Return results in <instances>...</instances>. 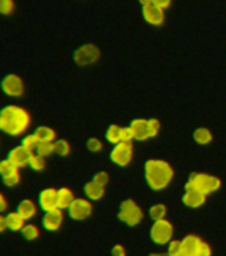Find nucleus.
<instances>
[{
	"label": "nucleus",
	"instance_id": "nucleus-1",
	"mask_svg": "<svg viewBox=\"0 0 226 256\" xmlns=\"http://www.w3.org/2000/svg\"><path fill=\"white\" fill-rule=\"evenodd\" d=\"M31 114L21 106L9 104L0 110V131L9 136H21L31 127Z\"/></svg>",
	"mask_w": 226,
	"mask_h": 256
},
{
	"label": "nucleus",
	"instance_id": "nucleus-2",
	"mask_svg": "<svg viewBox=\"0 0 226 256\" xmlns=\"http://www.w3.org/2000/svg\"><path fill=\"white\" fill-rule=\"evenodd\" d=\"M144 178L153 191H163L175 179V168L164 159H149L144 166Z\"/></svg>",
	"mask_w": 226,
	"mask_h": 256
},
{
	"label": "nucleus",
	"instance_id": "nucleus-3",
	"mask_svg": "<svg viewBox=\"0 0 226 256\" xmlns=\"http://www.w3.org/2000/svg\"><path fill=\"white\" fill-rule=\"evenodd\" d=\"M223 182L219 176L211 175L207 172H195L189 176L185 183V190H196L204 195H212L221 188Z\"/></svg>",
	"mask_w": 226,
	"mask_h": 256
},
{
	"label": "nucleus",
	"instance_id": "nucleus-4",
	"mask_svg": "<svg viewBox=\"0 0 226 256\" xmlns=\"http://www.w3.org/2000/svg\"><path fill=\"white\" fill-rule=\"evenodd\" d=\"M144 216H145L144 210L140 207L136 200L125 199L120 204L117 218L128 227H137L144 220Z\"/></svg>",
	"mask_w": 226,
	"mask_h": 256
},
{
	"label": "nucleus",
	"instance_id": "nucleus-5",
	"mask_svg": "<svg viewBox=\"0 0 226 256\" xmlns=\"http://www.w3.org/2000/svg\"><path fill=\"white\" fill-rule=\"evenodd\" d=\"M175 227L171 220L167 218L161 220H155L149 230V238L157 246H168L173 240Z\"/></svg>",
	"mask_w": 226,
	"mask_h": 256
},
{
	"label": "nucleus",
	"instance_id": "nucleus-6",
	"mask_svg": "<svg viewBox=\"0 0 226 256\" xmlns=\"http://www.w3.org/2000/svg\"><path fill=\"white\" fill-rule=\"evenodd\" d=\"M184 256H212L211 244L195 234L183 238Z\"/></svg>",
	"mask_w": 226,
	"mask_h": 256
},
{
	"label": "nucleus",
	"instance_id": "nucleus-7",
	"mask_svg": "<svg viewBox=\"0 0 226 256\" xmlns=\"http://www.w3.org/2000/svg\"><path fill=\"white\" fill-rule=\"evenodd\" d=\"M101 58V52L97 46L92 43L83 44L73 52V60L80 67H91Z\"/></svg>",
	"mask_w": 226,
	"mask_h": 256
},
{
	"label": "nucleus",
	"instance_id": "nucleus-8",
	"mask_svg": "<svg viewBox=\"0 0 226 256\" xmlns=\"http://www.w3.org/2000/svg\"><path fill=\"white\" fill-rule=\"evenodd\" d=\"M135 158V147L132 143H123L113 146L111 151L112 163L119 167H128Z\"/></svg>",
	"mask_w": 226,
	"mask_h": 256
},
{
	"label": "nucleus",
	"instance_id": "nucleus-9",
	"mask_svg": "<svg viewBox=\"0 0 226 256\" xmlns=\"http://www.w3.org/2000/svg\"><path fill=\"white\" fill-rule=\"evenodd\" d=\"M68 216L75 222H83L93 214V204L87 198H76L68 207Z\"/></svg>",
	"mask_w": 226,
	"mask_h": 256
},
{
	"label": "nucleus",
	"instance_id": "nucleus-10",
	"mask_svg": "<svg viewBox=\"0 0 226 256\" xmlns=\"http://www.w3.org/2000/svg\"><path fill=\"white\" fill-rule=\"evenodd\" d=\"M0 87H1V91H3L4 95L9 96V98H15V99L21 98L24 95V92H25L24 80L16 74H8V75L4 76Z\"/></svg>",
	"mask_w": 226,
	"mask_h": 256
},
{
	"label": "nucleus",
	"instance_id": "nucleus-11",
	"mask_svg": "<svg viewBox=\"0 0 226 256\" xmlns=\"http://www.w3.org/2000/svg\"><path fill=\"white\" fill-rule=\"evenodd\" d=\"M37 206L41 211L49 212L57 210V190L56 188H44L39 194Z\"/></svg>",
	"mask_w": 226,
	"mask_h": 256
},
{
	"label": "nucleus",
	"instance_id": "nucleus-12",
	"mask_svg": "<svg viewBox=\"0 0 226 256\" xmlns=\"http://www.w3.org/2000/svg\"><path fill=\"white\" fill-rule=\"evenodd\" d=\"M64 223V214L63 210H53V211L45 212L43 216V219H41V226L45 231L49 232H55L59 231L61 226Z\"/></svg>",
	"mask_w": 226,
	"mask_h": 256
},
{
	"label": "nucleus",
	"instance_id": "nucleus-13",
	"mask_svg": "<svg viewBox=\"0 0 226 256\" xmlns=\"http://www.w3.org/2000/svg\"><path fill=\"white\" fill-rule=\"evenodd\" d=\"M143 16L148 24L156 26V27L163 26L165 22V11L153 3L143 6Z\"/></svg>",
	"mask_w": 226,
	"mask_h": 256
},
{
	"label": "nucleus",
	"instance_id": "nucleus-14",
	"mask_svg": "<svg viewBox=\"0 0 226 256\" xmlns=\"http://www.w3.org/2000/svg\"><path fill=\"white\" fill-rule=\"evenodd\" d=\"M32 154H33V152L29 151V150H27L24 146L20 144L17 147L12 148L11 152L8 154V159H11L19 168H23L25 167V166H28Z\"/></svg>",
	"mask_w": 226,
	"mask_h": 256
},
{
	"label": "nucleus",
	"instance_id": "nucleus-15",
	"mask_svg": "<svg viewBox=\"0 0 226 256\" xmlns=\"http://www.w3.org/2000/svg\"><path fill=\"white\" fill-rule=\"evenodd\" d=\"M105 194H107V187L96 183L95 180H91L84 186V195L91 202H100L105 196Z\"/></svg>",
	"mask_w": 226,
	"mask_h": 256
},
{
	"label": "nucleus",
	"instance_id": "nucleus-16",
	"mask_svg": "<svg viewBox=\"0 0 226 256\" xmlns=\"http://www.w3.org/2000/svg\"><path fill=\"white\" fill-rule=\"evenodd\" d=\"M183 203L189 208H200L207 203V195L196 190H185L183 195Z\"/></svg>",
	"mask_w": 226,
	"mask_h": 256
},
{
	"label": "nucleus",
	"instance_id": "nucleus-17",
	"mask_svg": "<svg viewBox=\"0 0 226 256\" xmlns=\"http://www.w3.org/2000/svg\"><path fill=\"white\" fill-rule=\"evenodd\" d=\"M129 127L132 128L133 131V135H135V140H139V142H147L149 140V130H148V119H135L132 120Z\"/></svg>",
	"mask_w": 226,
	"mask_h": 256
},
{
	"label": "nucleus",
	"instance_id": "nucleus-18",
	"mask_svg": "<svg viewBox=\"0 0 226 256\" xmlns=\"http://www.w3.org/2000/svg\"><path fill=\"white\" fill-rule=\"evenodd\" d=\"M16 211L19 212L20 215L24 218V220L27 222V220L33 219L37 215V204L31 199H23L17 204Z\"/></svg>",
	"mask_w": 226,
	"mask_h": 256
},
{
	"label": "nucleus",
	"instance_id": "nucleus-19",
	"mask_svg": "<svg viewBox=\"0 0 226 256\" xmlns=\"http://www.w3.org/2000/svg\"><path fill=\"white\" fill-rule=\"evenodd\" d=\"M75 199V194L71 188L61 187L57 190V207L60 210H68V207L71 206Z\"/></svg>",
	"mask_w": 226,
	"mask_h": 256
},
{
	"label": "nucleus",
	"instance_id": "nucleus-20",
	"mask_svg": "<svg viewBox=\"0 0 226 256\" xmlns=\"http://www.w3.org/2000/svg\"><path fill=\"white\" fill-rule=\"evenodd\" d=\"M5 220H7V228L12 232H20L23 230L24 226H25V220L17 211L7 214Z\"/></svg>",
	"mask_w": 226,
	"mask_h": 256
},
{
	"label": "nucleus",
	"instance_id": "nucleus-21",
	"mask_svg": "<svg viewBox=\"0 0 226 256\" xmlns=\"http://www.w3.org/2000/svg\"><path fill=\"white\" fill-rule=\"evenodd\" d=\"M193 139L200 146H208L213 142V132L208 127H199L193 131Z\"/></svg>",
	"mask_w": 226,
	"mask_h": 256
},
{
	"label": "nucleus",
	"instance_id": "nucleus-22",
	"mask_svg": "<svg viewBox=\"0 0 226 256\" xmlns=\"http://www.w3.org/2000/svg\"><path fill=\"white\" fill-rule=\"evenodd\" d=\"M167 214H168V207L164 203L153 204V206L148 210V216H149L153 222H155V220L165 219Z\"/></svg>",
	"mask_w": 226,
	"mask_h": 256
},
{
	"label": "nucleus",
	"instance_id": "nucleus-23",
	"mask_svg": "<svg viewBox=\"0 0 226 256\" xmlns=\"http://www.w3.org/2000/svg\"><path fill=\"white\" fill-rule=\"evenodd\" d=\"M35 134L37 135L40 142H55L56 139V131L52 127H48V126L37 127Z\"/></svg>",
	"mask_w": 226,
	"mask_h": 256
},
{
	"label": "nucleus",
	"instance_id": "nucleus-24",
	"mask_svg": "<svg viewBox=\"0 0 226 256\" xmlns=\"http://www.w3.org/2000/svg\"><path fill=\"white\" fill-rule=\"evenodd\" d=\"M28 167L31 168L32 171L35 172H41L45 170L47 167V160L44 156H40L37 154H32L31 159H29V163H28Z\"/></svg>",
	"mask_w": 226,
	"mask_h": 256
},
{
	"label": "nucleus",
	"instance_id": "nucleus-25",
	"mask_svg": "<svg viewBox=\"0 0 226 256\" xmlns=\"http://www.w3.org/2000/svg\"><path fill=\"white\" fill-rule=\"evenodd\" d=\"M21 236L28 242H33V240L40 238V230L36 224H25L21 230Z\"/></svg>",
	"mask_w": 226,
	"mask_h": 256
},
{
	"label": "nucleus",
	"instance_id": "nucleus-26",
	"mask_svg": "<svg viewBox=\"0 0 226 256\" xmlns=\"http://www.w3.org/2000/svg\"><path fill=\"white\" fill-rule=\"evenodd\" d=\"M120 131H121V127H119L117 124H111V126L107 128V131H105V139L108 140V143L113 144V146L119 144Z\"/></svg>",
	"mask_w": 226,
	"mask_h": 256
},
{
	"label": "nucleus",
	"instance_id": "nucleus-27",
	"mask_svg": "<svg viewBox=\"0 0 226 256\" xmlns=\"http://www.w3.org/2000/svg\"><path fill=\"white\" fill-rule=\"evenodd\" d=\"M35 152L37 155L44 156V158L53 155L55 154V142H40Z\"/></svg>",
	"mask_w": 226,
	"mask_h": 256
},
{
	"label": "nucleus",
	"instance_id": "nucleus-28",
	"mask_svg": "<svg viewBox=\"0 0 226 256\" xmlns=\"http://www.w3.org/2000/svg\"><path fill=\"white\" fill-rule=\"evenodd\" d=\"M72 148L69 142L65 139H57L55 140V154H57L61 158H65V156H69Z\"/></svg>",
	"mask_w": 226,
	"mask_h": 256
},
{
	"label": "nucleus",
	"instance_id": "nucleus-29",
	"mask_svg": "<svg viewBox=\"0 0 226 256\" xmlns=\"http://www.w3.org/2000/svg\"><path fill=\"white\" fill-rule=\"evenodd\" d=\"M19 171V167L16 166L11 159H4L0 162V176L11 175V174H15V172Z\"/></svg>",
	"mask_w": 226,
	"mask_h": 256
},
{
	"label": "nucleus",
	"instance_id": "nucleus-30",
	"mask_svg": "<svg viewBox=\"0 0 226 256\" xmlns=\"http://www.w3.org/2000/svg\"><path fill=\"white\" fill-rule=\"evenodd\" d=\"M39 143H40V140L35 132H33V134H28V135L24 136L23 140H21V146H24L27 150H29V151L32 152L35 151L36 147L39 146Z\"/></svg>",
	"mask_w": 226,
	"mask_h": 256
},
{
	"label": "nucleus",
	"instance_id": "nucleus-31",
	"mask_svg": "<svg viewBox=\"0 0 226 256\" xmlns=\"http://www.w3.org/2000/svg\"><path fill=\"white\" fill-rule=\"evenodd\" d=\"M167 252L171 256H184L183 250V242L181 240H172L171 243L168 244Z\"/></svg>",
	"mask_w": 226,
	"mask_h": 256
},
{
	"label": "nucleus",
	"instance_id": "nucleus-32",
	"mask_svg": "<svg viewBox=\"0 0 226 256\" xmlns=\"http://www.w3.org/2000/svg\"><path fill=\"white\" fill-rule=\"evenodd\" d=\"M87 148L92 154H100L104 150V143L95 136H92L87 140Z\"/></svg>",
	"mask_w": 226,
	"mask_h": 256
},
{
	"label": "nucleus",
	"instance_id": "nucleus-33",
	"mask_svg": "<svg viewBox=\"0 0 226 256\" xmlns=\"http://www.w3.org/2000/svg\"><path fill=\"white\" fill-rule=\"evenodd\" d=\"M148 130H149V138L153 139L161 131V122L159 119H156V118L148 119Z\"/></svg>",
	"mask_w": 226,
	"mask_h": 256
},
{
	"label": "nucleus",
	"instance_id": "nucleus-34",
	"mask_svg": "<svg viewBox=\"0 0 226 256\" xmlns=\"http://www.w3.org/2000/svg\"><path fill=\"white\" fill-rule=\"evenodd\" d=\"M3 180V184L5 187L8 188H12V187H16L17 184L20 183V180H21V175H20V172H15V174H11V175H7V176H3L1 178Z\"/></svg>",
	"mask_w": 226,
	"mask_h": 256
},
{
	"label": "nucleus",
	"instance_id": "nucleus-35",
	"mask_svg": "<svg viewBox=\"0 0 226 256\" xmlns=\"http://www.w3.org/2000/svg\"><path fill=\"white\" fill-rule=\"evenodd\" d=\"M15 11V2L13 0H0V15H12Z\"/></svg>",
	"mask_w": 226,
	"mask_h": 256
},
{
	"label": "nucleus",
	"instance_id": "nucleus-36",
	"mask_svg": "<svg viewBox=\"0 0 226 256\" xmlns=\"http://www.w3.org/2000/svg\"><path fill=\"white\" fill-rule=\"evenodd\" d=\"M133 140H135V135H133L132 128L121 127V131H120V142H123V143H132Z\"/></svg>",
	"mask_w": 226,
	"mask_h": 256
},
{
	"label": "nucleus",
	"instance_id": "nucleus-37",
	"mask_svg": "<svg viewBox=\"0 0 226 256\" xmlns=\"http://www.w3.org/2000/svg\"><path fill=\"white\" fill-rule=\"evenodd\" d=\"M92 180H95L96 183L101 184L104 187H107L108 183H109V180H111V176L108 174L107 171H100L97 174H95V176L92 178Z\"/></svg>",
	"mask_w": 226,
	"mask_h": 256
},
{
	"label": "nucleus",
	"instance_id": "nucleus-38",
	"mask_svg": "<svg viewBox=\"0 0 226 256\" xmlns=\"http://www.w3.org/2000/svg\"><path fill=\"white\" fill-rule=\"evenodd\" d=\"M111 255L112 256H127V250L124 247L123 244H115L111 250Z\"/></svg>",
	"mask_w": 226,
	"mask_h": 256
},
{
	"label": "nucleus",
	"instance_id": "nucleus-39",
	"mask_svg": "<svg viewBox=\"0 0 226 256\" xmlns=\"http://www.w3.org/2000/svg\"><path fill=\"white\" fill-rule=\"evenodd\" d=\"M152 3L156 4V6H159V7L163 8V10H167V8L171 7L172 0H152Z\"/></svg>",
	"mask_w": 226,
	"mask_h": 256
},
{
	"label": "nucleus",
	"instance_id": "nucleus-40",
	"mask_svg": "<svg viewBox=\"0 0 226 256\" xmlns=\"http://www.w3.org/2000/svg\"><path fill=\"white\" fill-rule=\"evenodd\" d=\"M8 208V200L7 198L4 196L3 192H0V214L4 212Z\"/></svg>",
	"mask_w": 226,
	"mask_h": 256
},
{
	"label": "nucleus",
	"instance_id": "nucleus-41",
	"mask_svg": "<svg viewBox=\"0 0 226 256\" xmlns=\"http://www.w3.org/2000/svg\"><path fill=\"white\" fill-rule=\"evenodd\" d=\"M5 230H8L7 228V220H5V216L0 215V234L1 232H4Z\"/></svg>",
	"mask_w": 226,
	"mask_h": 256
},
{
	"label": "nucleus",
	"instance_id": "nucleus-42",
	"mask_svg": "<svg viewBox=\"0 0 226 256\" xmlns=\"http://www.w3.org/2000/svg\"><path fill=\"white\" fill-rule=\"evenodd\" d=\"M148 256H171L168 252H152Z\"/></svg>",
	"mask_w": 226,
	"mask_h": 256
},
{
	"label": "nucleus",
	"instance_id": "nucleus-43",
	"mask_svg": "<svg viewBox=\"0 0 226 256\" xmlns=\"http://www.w3.org/2000/svg\"><path fill=\"white\" fill-rule=\"evenodd\" d=\"M140 3H141V6H147V4H151L152 0H139Z\"/></svg>",
	"mask_w": 226,
	"mask_h": 256
},
{
	"label": "nucleus",
	"instance_id": "nucleus-44",
	"mask_svg": "<svg viewBox=\"0 0 226 256\" xmlns=\"http://www.w3.org/2000/svg\"><path fill=\"white\" fill-rule=\"evenodd\" d=\"M0 162H1V160H0Z\"/></svg>",
	"mask_w": 226,
	"mask_h": 256
}]
</instances>
